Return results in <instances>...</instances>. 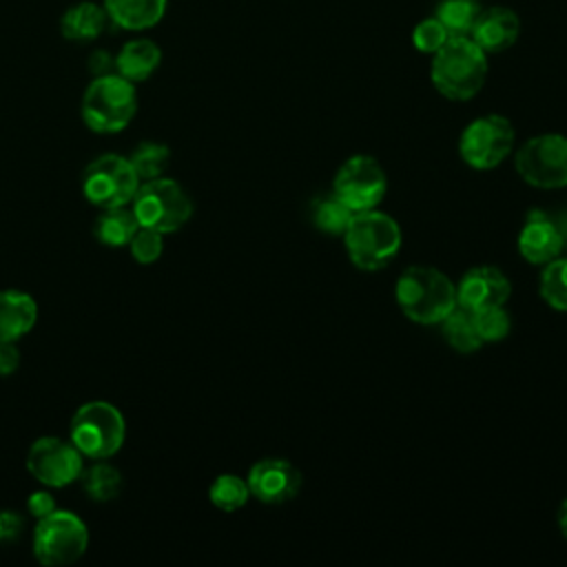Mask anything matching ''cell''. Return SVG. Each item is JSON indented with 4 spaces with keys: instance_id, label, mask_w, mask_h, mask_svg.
Instances as JSON below:
<instances>
[{
    "instance_id": "13",
    "label": "cell",
    "mask_w": 567,
    "mask_h": 567,
    "mask_svg": "<svg viewBox=\"0 0 567 567\" xmlns=\"http://www.w3.org/2000/svg\"><path fill=\"white\" fill-rule=\"evenodd\" d=\"M250 496L266 505L292 501L301 489V472L286 458H261L248 472Z\"/></svg>"
},
{
    "instance_id": "15",
    "label": "cell",
    "mask_w": 567,
    "mask_h": 567,
    "mask_svg": "<svg viewBox=\"0 0 567 567\" xmlns=\"http://www.w3.org/2000/svg\"><path fill=\"white\" fill-rule=\"evenodd\" d=\"M520 35V20L509 7H489L481 9L470 38L485 51V53H501L507 51Z\"/></svg>"
},
{
    "instance_id": "24",
    "label": "cell",
    "mask_w": 567,
    "mask_h": 567,
    "mask_svg": "<svg viewBox=\"0 0 567 567\" xmlns=\"http://www.w3.org/2000/svg\"><path fill=\"white\" fill-rule=\"evenodd\" d=\"M310 210H312V224L321 233L341 235V237H343V233H346V228H348V224L354 215L334 193L315 197L312 204H310Z\"/></svg>"
},
{
    "instance_id": "36",
    "label": "cell",
    "mask_w": 567,
    "mask_h": 567,
    "mask_svg": "<svg viewBox=\"0 0 567 567\" xmlns=\"http://www.w3.org/2000/svg\"><path fill=\"white\" fill-rule=\"evenodd\" d=\"M547 219L554 224V228L558 230L565 248H567V208H558V210H547Z\"/></svg>"
},
{
    "instance_id": "1",
    "label": "cell",
    "mask_w": 567,
    "mask_h": 567,
    "mask_svg": "<svg viewBox=\"0 0 567 567\" xmlns=\"http://www.w3.org/2000/svg\"><path fill=\"white\" fill-rule=\"evenodd\" d=\"M430 78L443 97L465 102L474 97L487 80V53L470 35H450L432 55Z\"/></svg>"
},
{
    "instance_id": "14",
    "label": "cell",
    "mask_w": 567,
    "mask_h": 567,
    "mask_svg": "<svg viewBox=\"0 0 567 567\" xmlns=\"http://www.w3.org/2000/svg\"><path fill=\"white\" fill-rule=\"evenodd\" d=\"M512 295V284L496 266H476L456 284V306L465 310H483L505 306Z\"/></svg>"
},
{
    "instance_id": "12",
    "label": "cell",
    "mask_w": 567,
    "mask_h": 567,
    "mask_svg": "<svg viewBox=\"0 0 567 567\" xmlns=\"http://www.w3.org/2000/svg\"><path fill=\"white\" fill-rule=\"evenodd\" d=\"M84 470L80 450L60 436H40L29 445L27 472L44 487L60 489L75 481Z\"/></svg>"
},
{
    "instance_id": "23",
    "label": "cell",
    "mask_w": 567,
    "mask_h": 567,
    "mask_svg": "<svg viewBox=\"0 0 567 567\" xmlns=\"http://www.w3.org/2000/svg\"><path fill=\"white\" fill-rule=\"evenodd\" d=\"M441 332L445 337V341L463 354L476 352L483 346V339L476 330L474 323V315L472 310H465L461 306H456L443 321H441Z\"/></svg>"
},
{
    "instance_id": "28",
    "label": "cell",
    "mask_w": 567,
    "mask_h": 567,
    "mask_svg": "<svg viewBox=\"0 0 567 567\" xmlns=\"http://www.w3.org/2000/svg\"><path fill=\"white\" fill-rule=\"evenodd\" d=\"M538 288L547 306L567 312V257H556L545 264Z\"/></svg>"
},
{
    "instance_id": "4",
    "label": "cell",
    "mask_w": 567,
    "mask_h": 567,
    "mask_svg": "<svg viewBox=\"0 0 567 567\" xmlns=\"http://www.w3.org/2000/svg\"><path fill=\"white\" fill-rule=\"evenodd\" d=\"M346 252L359 270H381L401 250V226L385 213L372 208L354 213L346 233Z\"/></svg>"
},
{
    "instance_id": "10",
    "label": "cell",
    "mask_w": 567,
    "mask_h": 567,
    "mask_svg": "<svg viewBox=\"0 0 567 567\" xmlns=\"http://www.w3.org/2000/svg\"><path fill=\"white\" fill-rule=\"evenodd\" d=\"M514 137V126L505 115H481L463 128L458 137V153L467 166L489 171L509 155Z\"/></svg>"
},
{
    "instance_id": "20",
    "label": "cell",
    "mask_w": 567,
    "mask_h": 567,
    "mask_svg": "<svg viewBox=\"0 0 567 567\" xmlns=\"http://www.w3.org/2000/svg\"><path fill=\"white\" fill-rule=\"evenodd\" d=\"M109 24V16L100 2L80 0L64 9L60 18V33L71 42H93Z\"/></svg>"
},
{
    "instance_id": "22",
    "label": "cell",
    "mask_w": 567,
    "mask_h": 567,
    "mask_svg": "<svg viewBox=\"0 0 567 567\" xmlns=\"http://www.w3.org/2000/svg\"><path fill=\"white\" fill-rule=\"evenodd\" d=\"M80 483L84 494L95 503L115 501L124 487V478L120 470L106 461H95L93 465L84 467L80 474Z\"/></svg>"
},
{
    "instance_id": "17",
    "label": "cell",
    "mask_w": 567,
    "mask_h": 567,
    "mask_svg": "<svg viewBox=\"0 0 567 567\" xmlns=\"http://www.w3.org/2000/svg\"><path fill=\"white\" fill-rule=\"evenodd\" d=\"M38 323L35 299L16 288L0 290V341H20Z\"/></svg>"
},
{
    "instance_id": "27",
    "label": "cell",
    "mask_w": 567,
    "mask_h": 567,
    "mask_svg": "<svg viewBox=\"0 0 567 567\" xmlns=\"http://www.w3.org/2000/svg\"><path fill=\"white\" fill-rule=\"evenodd\" d=\"M208 498L221 512H237L250 498L248 481L237 474H219L208 487Z\"/></svg>"
},
{
    "instance_id": "33",
    "label": "cell",
    "mask_w": 567,
    "mask_h": 567,
    "mask_svg": "<svg viewBox=\"0 0 567 567\" xmlns=\"http://www.w3.org/2000/svg\"><path fill=\"white\" fill-rule=\"evenodd\" d=\"M58 505H55V498L53 494H49L47 489H38V492H31L29 498H27V512L40 520L44 516H49L51 512H55Z\"/></svg>"
},
{
    "instance_id": "9",
    "label": "cell",
    "mask_w": 567,
    "mask_h": 567,
    "mask_svg": "<svg viewBox=\"0 0 567 567\" xmlns=\"http://www.w3.org/2000/svg\"><path fill=\"white\" fill-rule=\"evenodd\" d=\"M516 173L536 188L567 186V137L558 133H543L529 137L516 153Z\"/></svg>"
},
{
    "instance_id": "18",
    "label": "cell",
    "mask_w": 567,
    "mask_h": 567,
    "mask_svg": "<svg viewBox=\"0 0 567 567\" xmlns=\"http://www.w3.org/2000/svg\"><path fill=\"white\" fill-rule=\"evenodd\" d=\"M109 22L124 31H148L162 22L168 0H102Z\"/></svg>"
},
{
    "instance_id": "35",
    "label": "cell",
    "mask_w": 567,
    "mask_h": 567,
    "mask_svg": "<svg viewBox=\"0 0 567 567\" xmlns=\"http://www.w3.org/2000/svg\"><path fill=\"white\" fill-rule=\"evenodd\" d=\"M20 368V350L16 341H0V377H11Z\"/></svg>"
},
{
    "instance_id": "7",
    "label": "cell",
    "mask_w": 567,
    "mask_h": 567,
    "mask_svg": "<svg viewBox=\"0 0 567 567\" xmlns=\"http://www.w3.org/2000/svg\"><path fill=\"white\" fill-rule=\"evenodd\" d=\"M86 549L89 527L78 514L69 509H55L35 523L33 556L40 565H71L80 560Z\"/></svg>"
},
{
    "instance_id": "21",
    "label": "cell",
    "mask_w": 567,
    "mask_h": 567,
    "mask_svg": "<svg viewBox=\"0 0 567 567\" xmlns=\"http://www.w3.org/2000/svg\"><path fill=\"white\" fill-rule=\"evenodd\" d=\"M137 228H140V221L131 210V204L113 206V208H102V213L93 224V235L102 246L122 248V246H128Z\"/></svg>"
},
{
    "instance_id": "16",
    "label": "cell",
    "mask_w": 567,
    "mask_h": 567,
    "mask_svg": "<svg viewBox=\"0 0 567 567\" xmlns=\"http://www.w3.org/2000/svg\"><path fill=\"white\" fill-rule=\"evenodd\" d=\"M563 250L565 244L554 224L547 219V210H529L527 221L518 235V252L523 255V259H527L529 264L545 266L551 259L560 257Z\"/></svg>"
},
{
    "instance_id": "34",
    "label": "cell",
    "mask_w": 567,
    "mask_h": 567,
    "mask_svg": "<svg viewBox=\"0 0 567 567\" xmlns=\"http://www.w3.org/2000/svg\"><path fill=\"white\" fill-rule=\"evenodd\" d=\"M86 69H89V73L93 78L106 75V73H115V55H111L104 49H95L86 58Z\"/></svg>"
},
{
    "instance_id": "30",
    "label": "cell",
    "mask_w": 567,
    "mask_h": 567,
    "mask_svg": "<svg viewBox=\"0 0 567 567\" xmlns=\"http://www.w3.org/2000/svg\"><path fill=\"white\" fill-rule=\"evenodd\" d=\"M128 250H131V257L142 264V266H148L153 261H157L162 257V250H164V235L153 230V228H144L140 226L137 233L133 235V239L128 241Z\"/></svg>"
},
{
    "instance_id": "25",
    "label": "cell",
    "mask_w": 567,
    "mask_h": 567,
    "mask_svg": "<svg viewBox=\"0 0 567 567\" xmlns=\"http://www.w3.org/2000/svg\"><path fill=\"white\" fill-rule=\"evenodd\" d=\"M128 162L142 182L155 179L166 173V168L171 164V148L164 142L144 140L131 151Z\"/></svg>"
},
{
    "instance_id": "37",
    "label": "cell",
    "mask_w": 567,
    "mask_h": 567,
    "mask_svg": "<svg viewBox=\"0 0 567 567\" xmlns=\"http://www.w3.org/2000/svg\"><path fill=\"white\" fill-rule=\"evenodd\" d=\"M558 527H560L563 536L567 538V498L563 501V505H560V509H558Z\"/></svg>"
},
{
    "instance_id": "6",
    "label": "cell",
    "mask_w": 567,
    "mask_h": 567,
    "mask_svg": "<svg viewBox=\"0 0 567 567\" xmlns=\"http://www.w3.org/2000/svg\"><path fill=\"white\" fill-rule=\"evenodd\" d=\"M140 226L153 228L162 235L177 233L193 217V199L184 186L171 177H155L140 184L131 199Z\"/></svg>"
},
{
    "instance_id": "5",
    "label": "cell",
    "mask_w": 567,
    "mask_h": 567,
    "mask_svg": "<svg viewBox=\"0 0 567 567\" xmlns=\"http://www.w3.org/2000/svg\"><path fill=\"white\" fill-rule=\"evenodd\" d=\"M69 441L84 458L109 461L126 441L124 414L109 401H86L71 416Z\"/></svg>"
},
{
    "instance_id": "2",
    "label": "cell",
    "mask_w": 567,
    "mask_h": 567,
    "mask_svg": "<svg viewBox=\"0 0 567 567\" xmlns=\"http://www.w3.org/2000/svg\"><path fill=\"white\" fill-rule=\"evenodd\" d=\"M394 299L410 321L434 326L456 308V284L439 268L410 266L396 279Z\"/></svg>"
},
{
    "instance_id": "29",
    "label": "cell",
    "mask_w": 567,
    "mask_h": 567,
    "mask_svg": "<svg viewBox=\"0 0 567 567\" xmlns=\"http://www.w3.org/2000/svg\"><path fill=\"white\" fill-rule=\"evenodd\" d=\"M472 315H474V323H476V330H478L483 343L485 341H501L512 330V319H509V312L505 310V306L483 308V310H476Z\"/></svg>"
},
{
    "instance_id": "3",
    "label": "cell",
    "mask_w": 567,
    "mask_h": 567,
    "mask_svg": "<svg viewBox=\"0 0 567 567\" xmlns=\"http://www.w3.org/2000/svg\"><path fill=\"white\" fill-rule=\"evenodd\" d=\"M137 113L135 84L117 73L93 78L80 100V115L89 131L113 135L124 131Z\"/></svg>"
},
{
    "instance_id": "26",
    "label": "cell",
    "mask_w": 567,
    "mask_h": 567,
    "mask_svg": "<svg viewBox=\"0 0 567 567\" xmlns=\"http://www.w3.org/2000/svg\"><path fill=\"white\" fill-rule=\"evenodd\" d=\"M481 9L478 0H441L434 16L450 35H470Z\"/></svg>"
},
{
    "instance_id": "31",
    "label": "cell",
    "mask_w": 567,
    "mask_h": 567,
    "mask_svg": "<svg viewBox=\"0 0 567 567\" xmlns=\"http://www.w3.org/2000/svg\"><path fill=\"white\" fill-rule=\"evenodd\" d=\"M447 40H450V33H447V29L441 24V20L436 16L421 20L414 27V31H412V44L421 53L434 55Z\"/></svg>"
},
{
    "instance_id": "32",
    "label": "cell",
    "mask_w": 567,
    "mask_h": 567,
    "mask_svg": "<svg viewBox=\"0 0 567 567\" xmlns=\"http://www.w3.org/2000/svg\"><path fill=\"white\" fill-rule=\"evenodd\" d=\"M24 529V518L16 509L0 505V545L16 540Z\"/></svg>"
},
{
    "instance_id": "8",
    "label": "cell",
    "mask_w": 567,
    "mask_h": 567,
    "mask_svg": "<svg viewBox=\"0 0 567 567\" xmlns=\"http://www.w3.org/2000/svg\"><path fill=\"white\" fill-rule=\"evenodd\" d=\"M142 179L128 157L104 153L86 164L82 173V195L97 208L128 206Z\"/></svg>"
},
{
    "instance_id": "11",
    "label": "cell",
    "mask_w": 567,
    "mask_h": 567,
    "mask_svg": "<svg viewBox=\"0 0 567 567\" xmlns=\"http://www.w3.org/2000/svg\"><path fill=\"white\" fill-rule=\"evenodd\" d=\"M388 190V177L372 155L348 157L332 182V193L352 210H372L381 204Z\"/></svg>"
},
{
    "instance_id": "19",
    "label": "cell",
    "mask_w": 567,
    "mask_h": 567,
    "mask_svg": "<svg viewBox=\"0 0 567 567\" xmlns=\"http://www.w3.org/2000/svg\"><path fill=\"white\" fill-rule=\"evenodd\" d=\"M162 64V49L151 38H133L115 53V73L137 84L146 82Z\"/></svg>"
}]
</instances>
